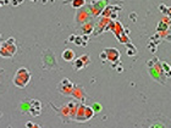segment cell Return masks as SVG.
I'll return each mask as SVG.
<instances>
[{
    "label": "cell",
    "mask_w": 171,
    "mask_h": 128,
    "mask_svg": "<svg viewBox=\"0 0 171 128\" xmlns=\"http://www.w3.org/2000/svg\"><path fill=\"white\" fill-rule=\"evenodd\" d=\"M62 59L65 61H72V60L76 57V54H75L74 50H71V49H66V50L62 51Z\"/></svg>",
    "instance_id": "5"
},
{
    "label": "cell",
    "mask_w": 171,
    "mask_h": 128,
    "mask_svg": "<svg viewBox=\"0 0 171 128\" xmlns=\"http://www.w3.org/2000/svg\"><path fill=\"white\" fill-rule=\"evenodd\" d=\"M93 115H94V110L91 109V107H88V106H79V110L78 112H77V117H76V121H88V120L92 117Z\"/></svg>",
    "instance_id": "2"
},
{
    "label": "cell",
    "mask_w": 171,
    "mask_h": 128,
    "mask_svg": "<svg viewBox=\"0 0 171 128\" xmlns=\"http://www.w3.org/2000/svg\"><path fill=\"white\" fill-rule=\"evenodd\" d=\"M84 3H86L84 0H72V6L76 7V9H78L81 6H83Z\"/></svg>",
    "instance_id": "6"
},
{
    "label": "cell",
    "mask_w": 171,
    "mask_h": 128,
    "mask_svg": "<svg viewBox=\"0 0 171 128\" xmlns=\"http://www.w3.org/2000/svg\"><path fill=\"white\" fill-rule=\"evenodd\" d=\"M88 62H89V57H88L87 54H86V55H83V56H81L79 59L76 60V62H75V69L76 70L83 69V67H86L88 65Z\"/></svg>",
    "instance_id": "4"
},
{
    "label": "cell",
    "mask_w": 171,
    "mask_h": 128,
    "mask_svg": "<svg viewBox=\"0 0 171 128\" xmlns=\"http://www.w3.org/2000/svg\"><path fill=\"white\" fill-rule=\"evenodd\" d=\"M95 110H100V106L98 105V103H97V104H95Z\"/></svg>",
    "instance_id": "8"
},
{
    "label": "cell",
    "mask_w": 171,
    "mask_h": 128,
    "mask_svg": "<svg viewBox=\"0 0 171 128\" xmlns=\"http://www.w3.org/2000/svg\"><path fill=\"white\" fill-rule=\"evenodd\" d=\"M23 0H17V3H22Z\"/></svg>",
    "instance_id": "10"
},
{
    "label": "cell",
    "mask_w": 171,
    "mask_h": 128,
    "mask_svg": "<svg viewBox=\"0 0 171 128\" xmlns=\"http://www.w3.org/2000/svg\"><path fill=\"white\" fill-rule=\"evenodd\" d=\"M33 126H34V123H33V122H27V124H26V128H32Z\"/></svg>",
    "instance_id": "7"
},
{
    "label": "cell",
    "mask_w": 171,
    "mask_h": 128,
    "mask_svg": "<svg viewBox=\"0 0 171 128\" xmlns=\"http://www.w3.org/2000/svg\"><path fill=\"white\" fill-rule=\"evenodd\" d=\"M32 128H40V127H39V126H38V124H36V123H34V126H33Z\"/></svg>",
    "instance_id": "9"
},
{
    "label": "cell",
    "mask_w": 171,
    "mask_h": 128,
    "mask_svg": "<svg viewBox=\"0 0 171 128\" xmlns=\"http://www.w3.org/2000/svg\"><path fill=\"white\" fill-rule=\"evenodd\" d=\"M31 81V73L28 72L27 69L25 67H21V69L17 70V72L14 77V83L16 87L19 88H25L27 87V84Z\"/></svg>",
    "instance_id": "1"
},
{
    "label": "cell",
    "mask_w": 171,
    "mask_h": 128,
    "mask_svg": "<svg viewBox=\"0 0 171 128\" xmlns=\"http://www.w3.org/2000/svg\"><path fill=\"white\" fill-rule=\"evenodd\" d=\"M42 111V105L39 100H32L31 101V115L32 116H39Z\"/></svg>",
    "instance_id": "3"
}]
</instances>
